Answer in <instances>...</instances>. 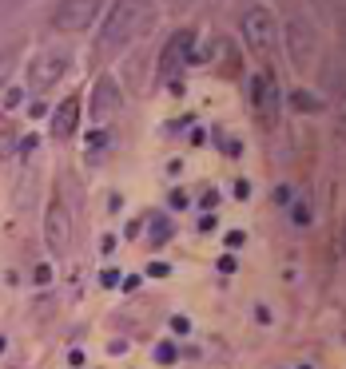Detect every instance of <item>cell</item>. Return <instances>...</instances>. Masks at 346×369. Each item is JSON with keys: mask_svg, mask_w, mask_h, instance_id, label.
Listing matches in <instances>:
<instances>
[{"mask_svg": "<svg viewBox=\"0 0 346 369\" xmlns=\"http://www.w3.org/2000/svg\"><path fill=\"white\" fill-rule=\"evenodd\" d=\"M143 16H148V8H139V4H112L107 16H104V24H100V40H96V48H100V52H116V48H123L139 32Z\"/></svg>", "mask_w": 346, "mask_h": 369, "instance_id": "6da1fadb", "label": "cell"}, {"mask_svg": "<svg viewBox=\"0 0 346 369\" xmlns=\"http://www.w3.org/2000/svg\"><path fill=\"white\" fill-rule=\"evenodd\" d=\"M243 242H247V235H243V230H231V235H227V246H231V250H235V246H243Z\"/></svg>", "mask_w": 346, "mask_h": 369, "instance_id": "d6986e66", "label": "cell"}, {"mask_svg": "<svg viewBox=\"0 0 346 369\" xmlns=\"http://www.w3.org/2000/svg\"><path fill=\"white\" fill-rule=\"evenodd\" d=\"M12 64H16V56H12V52H0V88H4V80L12 75Z\"/></svg>", "mask_w": 346, "mask_h": 369, "instance_id": "5bb4252c", "label": "cell"}, {"mask_svg": "<svg viewBox=\"0 0 346 369\" xmlns=\"http://www.w3.org/2000/svg\"><path fill=\"white\" fill-rule=\"evenodd\" d=\"M96 16H100V4H96V0H76V4H56L52 24L64 28V32H76V28H88Z\"/></svg>", "mask_w": 346, "mask_h": 369, "instance_id": "9c48e42d", "label": "cell"}, {"mask_svg": "<svg viewBox=\"0 0 346 369\" xmlns=\"http://www.w3.org/2000/svg\"><path fill=\"white\" fill-rule=\"evenodd\" d=\"M239 32H243V40H247V48L251 52H271L275 48V16L271 8H247L239 20Z\"/></svg>", "mask_w": 346, "mask_h": 369, "instance_id": "8992f818", "label": "cell"}, {"mask_svg": "<svg viewBox=\"0 0 346 369\" xmlns=\"http://www.w3.org/2000/svg\"><path fill=\"white\" fill-rule=\"evenodd\" d=\"M286 52H290V64L295 68H311L315 64V52H318V32L311 28L306 16H290L286 20Z\"/></svg>", "mask_w": 346, "mask_h": 369, "instance_id": "5b68a950", "label": "cell"}, {"mask_svg": "<svg viewBox=\"0 0 346 369\" xmlns=\"http://www.w3.org/2000/svg\"><path fill=\"white\" fill-rule=\"evenodd\" d=\"M100 282H104V286H116V282H120V274H116V270H104V274H100Z\"/></svg>", "mask_w": 346, "mask_h": 369, "instance_id": "cb8c5ba5", "label": "cell"}, {"mask_svg": "<svg viewBox=\"0 0 346 369\" xmlns=\"http://www.w3.org/2000/svg\"><path fill=\"white\" fill-rule=\"evenodd\" d=\"M299 369H311V365H299Z\"/></svg>", "mask_w": 346, "mask_h": 369, "instance_id": "d4e9b609", "label": "cell"}, {"mask_svg": "<svg viewBox=\"0 0 346 369\" xmlns=\"http://www.w3.org/2000/svg\"><path fill=\"white\" fill-rule=\"evenodd\" d=\"M171 235H175V226H171V222L167 219H151V246H163V242H171Z\"/></svg>", "mask_w": 346, "mask_h": 369, "instance_id": "8fae6325", "label": "cell"}, {"mask_svg": "<svg viewBox=\"0 0 346 369\" xmlns=\"http://www.w3.org/2000/svg\"><path fill=\"white\" fill-rule=\"evenodd\" d=\"M290 107H299V111H322V100L311 95V91H290Z\"/></svg>", "mask_w": 346, "mask_h": 369, "instance_id": "7c38bea8", "label": "cell"}, {"mask_svg": "<svg viewBox=\"0 0 346 369\" xmlns=\"http://www.w3.org/2000/svg\"><path fill=\"white\" fill-rule=\"evenodd\" d=\"M171 207H175V210L187 207V191H171Z\"/></svg>", "mask_w": 346, "mask_h": 369, "instance_id": "7402d4cb", "label": "cell"}, {"mask_svg": "<svg viewBox=\"0 0 346 369\" xmlns=\"http://www.w3.org/2000/svg\"><path fill=\"white\" fill-rule=\"evenodd\" d=\"M219 270H223V274H231V270H235V258H231V254H223V258H219Z\"/></svg>", "mask_w": 346, "mask_h": 369, "instance_id": "603a6c76", "label": "cell"}, {"mask_svg": "<svg viewBox=\"0 0 346 369\" xmlns=\"http://www.w3.org/2000/svg\"><path fill=\"white\" fill-rule=\"evenodd\" d=\"M155 361H163V365H171V361H175V345H155Z\"/></svg>", "mask_w": 346, "mask_h": 369, "instance_id": "9a60e30c", "label": "cell"}, {"mask_svg": "<svg viewBox=\"0 0 346 369\" xmlns=\"http://www.w3.org/2000/svg\"><path fill=\"white\" fill-rule=\"evenodd\" d=\"M68 64H72V52H68V48H44V52H36V60L28 64V88L48 91L68 72Z\"/></svg>", "mask_w": 346, "mask_h": 369, "instance_id": "277c9868", "label": "cell"}, {"mask_svg": "<svg viewBox=\"0 0 346 369\" xmlns=\"http://www.w3.org/2000/svg\"><path fill=\"white\" fill-rule=\"evenodd\" d=\"M311 219H315V215H311V203H299V207H295V222H299V226H311Z\"/></svg>", "mask_w": 346, "mask_h": 369, "instance_id": "2e32d148", "label": "cell"}, {"mask_svg": "<svg viewBox=\"0 0 346 369\" xmlns=\"http://www.w3.org/2000/svg\"><path fill=\"white\" fill-rule=\"evenodd\" d=\"M191 44H195V32H191V28H179V32L163 44V56H159V75H163V80H175V75L183 72V64H187V60H195Z\"/></svg>", "mask_w": 346, "mask_h": 369, "instance_id": "52a82bcc", "label": "cell"}, {"mask_svg": "<svg viewBox=\"0 0 346 369\" xmlns=\"http://www.w3.org/2000/svg\"><path fill=\"white\" fill-rule=\"evenodd\" d=\"M148 274H151V278H167V274H171V266H167V262H151Z\"/></svg>", "mask_w": 346, "mask_h": 369, "instance_id": "e0dca14e", "label": "cell"}, {"mask_svg": "<svg viewBox=\"0 0 346 369\" xmlns=\"http://www.w3.org/2000/svg\"><path fill=\"white\" fill-rule=\"evenodd\" d=\"M251 107H255V119L263 131H275L279 127V115H283V91H279V80H275L271 68L255 72L251 80Z\"/></svg>", "mask_w": 346, "mask_h": 369, "instance_id": "7a4b0ae2", "label": "cell"}, {"mask_svg": "<svg viewBox=\"0 0 346 369\" xmlns=\"http://www.w3.org/2000/svg\"><path fill=\"white\" fill-rule=\"evenodd\" d=\"M215 203H219V195H215V191H207L203 199H199V207H203V210H215Z\"/></svg>", "mask_w": 346, "mask_h": 369, "instance_id": "44dd1931", "label": "cell"}, {"mask_svg": "<svg viewBox=\"0 0 346 369\" xmlns=\"http://www.w3.org/2000/svg\"><path fill=\"white\" fill-rule=\"evenodd\" d=\"M120 104H123L120 84H116L112 75H100L96 88H92V119H96V123H107V119L120 111Z\"/></svg>", "mask_w": 346, "mask_h": 369, "instance_id": "ba28073f", "label": "cell"}, {"mask_svg": "<svg viewBox=\"0 0 346 369\" xmlns=\"http://www.w3.org/2000/svg\"><path fill=\"white\" fill-rule=\"evenodd\" d=\"M20 100H24V91H20V88H8V91H4V107H16Z\"/></svg>", "mask_w": 346, "mask_h": 369, "instance_id": "ac0fdd59", "label": "cell"}, {"mask_svg": "<svg viewBox=\"0 0 346 369\" xmlns=\"http://www.w3.org/2000/svg\"><path fill=\"white\" fill-rule=\"evenodd\" d=\"M171 329H175V334H191V322H187V318H171Z\"/></svg>", "mask_w": 346, "mask_h": 369, "instance_id": "ffe728a7", "label": "cell"}, {"mask_svg": "<svg viewBox=\"0 0 346 369\" xmlns=\"http://www.w3.org/2000/svg\"><path fill=\"white\" fill-rule=\"evenodd\" d=\"M44 242L52 250V258H68V250H72V210L64 207L60 195L44 210Z\"/></svg>", "mask_w": 346, "mask_h": 369, "instance_id": "3957f363", "label": "cell"}, {"mask_svg": "<svg viewBox=\"0 0 346 369\" xmlns=\"http://www.w3.org/2000/svg\"><path fill=\"white\" fill-rule=\"evenodd\" d=\"M76 123H80V100L68 95V100L56 107V115H52V135H56V139H68V135L76 131Z\"/></svg>", "mask_w": 346, "mask_h": 369, "instance_id": "30bf717a", "label": "cell"}, {"mask_svg": "<svg viewBox=\"0 0 346 369\" xmlns=\"http://www.w3.org/2000/svg\"><path fill=\"white\" fill-rule=\"evenodd\" d=\"M104 147H107V131H92V135H88V163L100 159V155H104Z\"/></svg>", "mask_w": 346, "mask_h": 369, "instance_id": "4fadbf2b", "label": "cell"}]
</instances>
